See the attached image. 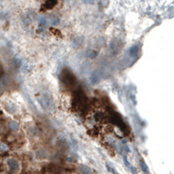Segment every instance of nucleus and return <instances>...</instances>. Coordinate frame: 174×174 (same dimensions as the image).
I'll return each mask as SVG.
<instances>
[{"instance_id": "obj_1", "label": "nucleus", "mask_w": 174, "mask_h": 174, "mask_svg": "<svg viewBox=\"0 0 174 174\" xmlns=\"http://www.w3.org/2000/svg\"><path fill=\"white\" fill-rule=\"evenodd\" d=\"M64 82L66 83V84H73L76 82V79L74 75L68 70H64L63 72Z\"/></svg>"}, {"instance_id": "obj_11", "label": "nucleus", "mask_w": 174, "mask_h": 174, "mask_svg": "<svg viewBox=\"0 0 174 174\" xmlns=\"http://www.w3.org/2000/svg\"><path fill=\"white\" fill-rule=\"evenodd\" d=\"M3 74H4V70H3V67H2V65L0 64V78L3 76Z\"/></svg>"}, {"instance_id": "obj_10", "label": "nucleus", "mask_w": 174, "mask_h": 174, "mask_svg": "<svg viewBox=\"0 0 174 174\" xmlns=\"http://www.w3.org/2000/svg\"><path fill=\"white\" fill-rule=\"evenodd\" d=\"M8 149H9V147H8L5 144H0V150H1V151L5 152V151H7Z\"/></svg>"}, {"instance_id": "obj_7", "label": "nucleus", "mask_w": 174, "mask_h": 174, "mask_svg": "<svg viewBox=\"0 0 174 174\" xmlns=\"http://www.w3.org/2000/svg\"><path fill=\"white\" fill-rule=\"evenodd\" d=\"M58 4V2L57 1H46L45 3V7L46 8V9H51V8H53L56 4Z\"/></svg>"}, {"instance_id": "obj_8", "label": "nucleus", "mask_w": 174, "mask_h": 174, "mask_svg": "<svg viewBox=\"0 0 174 174\" xmlns=\"http://www.w3.org/2000/svg\"><path fill=\"white\" fill-rule=\"evenodd\" d=\"M140 167H141V170H142L144 173H148V167H147V165H145V163L143 161L142 159L140 160Z\"/></svg>"}, {"instance_id": "obj_5", "label": "nucleus", "mask_w": 174, "mask_h": 174, "mask_svg": "<svg viewBox=\"0 0 174 174\" xmlns=\"http://www.w3.org/2000/svg\"><path fill=\"white\" fill-rule=\"evenodd\" d=\"M38 24L40 25V26L43 28H45V26H47L48 25V20L47 18L45 17L44 16H41L38 17Z\"/></svg>"}, {"instance_id": "obj_3", "label": "nucleus", "mask_w": 174, "mask_h": 174, "mask_svg": "<svg viewBox=\"0 0 174 174\" xmlns=\"http://www.w3.org/2000/svg\"><path fill=\"white\" fill-rule=\"evenodd\" d=\"M79 171L82 174H92V172L90 169V167L86 166V165H79Z\"/></svg>"}, {"instance_id": "obj_12", "label": "nucleus", "mask_w": 174, "mask_h": 174, "mask_svg": "<svg viewBox=\"0 0 174 174\" xmlns=\"http://www.w3.org/2000/svg\"><path fill=\"white\" fill-rule=\"evenodd\" d=\"M0 174H2V173H0Z\"/></svg>"}, {"instance_id": "obj_6", "label": "nucleus", "mask_w": 174, "mask_h": 174, "mask_svg": "<svg viewBox=\"0 0 174 174\" xmlns=\"http://www.w3.org/2000/svg\"><path fill=\"white\" fill-rule=\"evenodd\" d=\"M9 128L12 131H17L19 129V125L16 121H11L9 123Z\"/></svg>"}, {"instance_id": "obj_9", "label": "nucleus", "mask_w": 174, "mask_h": 174, "mask_svg": "<svg viewBox=\"0 0 174 174\" xmlns=\"http://www.w3.org/2000/svg\"><path fill=\"white\" fill-rule=\"evenodd\" d=\"M51 23L52 25H58L59 23V19L58 17L56 16H51Z\"/></svg>"}, {"instance_id": "obj_2", "label": "nucleus", "mask_w": 174, "mask_h": 174, "mask_svg": "<svg viewBox=\"0 0 174 174\" xmlns=\"http://www.w3.org/2000/svg\"><path fill=\"white\" fill-rule=\"evenodd\" d=\"M8 164V166H9V170L11 173H18L19 169H20V165L18 163V161L16 160V159H13V158H11L8 160L7 162Z\"/></svg>"}, {"instance_id": "obj_4", "label": "nucleus", "mask_w": 174, "mask_h": 174, "mask_svg": "<svg viewBox=\"0 0 174 174\" xmlns=\"http://www.w3.org/2000/svg\"><path fill=\"white\" fill-rule=\"evenodd\" d=\"M5 109L9 111L10 113H15L17 111V106L15 104H6L5 105Z\"/></svg>"}]
</instances>
